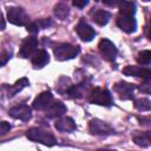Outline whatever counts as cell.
Here are the masks:
<instances>
[{
	"label": "cell",
	"mask_w": 151,
	"mask_h": 151,
	"mask_svg": "<svg viewBox=\"0 0 151 151\" xmlns=\"http://www.w3.org/2000/svg\"><path fill=\"white\" fill-rule=\"evenodd\" d=\"M134 13H136V5L132 1H124L119 6V15L117 18V26L126 32V33H132L136 31L137 22L134 19Z\"/></svg>",
	"instance_id": "1"
},
{
	"label": "cell",
	"mask_w": 151,
	"mask_h": 151,
	"mask_svg": "<svg viewBox=\"0 0 151 151\" xmlns=\"http://www.w3.org/2000/svg\"><path fill=\"white\" fill-rule=\"evenodd\" d=\"M26 137L32 142L40 143V144H44V145H47V146H53V145L57 144V139L51 132L45 131V130L39 129V127L28 129L26 131Z\"/></svg>",
	"instance_id": "2"
},
{
	"label": "cell",
	"mask_w": 151,
	"mask_h": 151,
	"mask_svg": "<svg viewBox=\"0 0 151 151\" xmlns=\"http://www.w3.org/2000/svg\"><path fill=\"white\" fill-rule=\"evenodd\" d=\"M80 52L79 46H74L71 44H60L54 47V57L57 60L64 61L76 58Z\"/></svg>",
	"instance_id": "3"
},
{
	"label": "cell",
	"mask_w": 151,
	"mask_h": 151,
	"mask_svg": "<svg viewBox=\"0 0 151 151\" xmlns=\"http://www.w3.org/2000/svg\"><path fill=\"white\" fill-rule=\"evenodd\" d=\"M88 100L92 104L96 105H101V106H111L113 104L112 96L106 88L101 87H96L90 92Z\"/></svg>",
	"instance_id": "4"
},
{
	"label": "cell",
	"mask_w": 151,
	"mask_h": 151,
	"mask_svg": "<svg viewBox=\"0 0 151 151\" xmlns=\"http://www.w3.org/2000/svg\"><path fill=\"white\" fill-rule=\"evenodd\" d=\"M88 130L92 134H97V136H110L116 133L114 129L110 124L100 119H92L88 124Z\"/></svg>",
	"instance_id": "5"
},
{
	"label": "cell",
	"mask_w": 151,
	"mask_h": 151,
	"mask_svg": "<svg viewBox=\"0 0 151 151\" xmlns=\"http://www.w3.org/2000/svg\"><path fill=\"white\" fill-rule=\"evenodd\" d=\"M8 21L17 26H25L28 24L29 18L21 7H11L7 12Z\"/></svg>",
	"instance_id": "6"
},
{
	"label": "cell",
	"mask_w": 151,
	"mask_h": 151,
	"mask_svg": "<svg viewBox=\"0 0 151 151\" xmlns=\"http://www.w3.org/2000/svg\"><path fill=\"white\" fill-rule=\"evenodd\" d=\"M98 47H99V51H100L104 59H106L109 61H113L116 59L118 50H117V47L114 46L113 42H111L107 39H103V40L99 41Z\"/></svg>",
	"instance_id": "7"
},
{
	"label": "cell",
	"mask_w": 151,
	"mask_h": 151,
	"mask_svg": "<svg viewBox=\"0 0 151 151\" xmlns=\"http://www.w3.org/2000/svg\"><path fill=\"white\" fill-rule=\"evenodd\" d=\"M8 114L14 119H19V120H22V122H28L32 117V110L27 105L21 104V105H17V106L9 109Z\"/></svg>",
	"instance_id": "8"
},
{
	"label": "cell",
	"mask_w": 151,
	"mask_h": 151,
	"mask_svg": "<svg viewBox=\"0 0 151 151\" xmlns=\"http://www.w3.org/2000/svg\"><path fill=\"white\" fill-rule=\"evenodd\" d=\"M38 39L35 37H29V38H26L22 44H21V47H20V51H19V55L21 58H28V57H32L35 51H37V47H38Z\"/></svg>",
	"instance_id": "9"
},
{
	"label": "cell",
	"mask_w": 151,
	"mask_h": 151,
	"mask_svg": "<svg viewBox=\"0 0 151 151\" xmlns=\"http://www.w3.org/2000/svg\"><path fill=\"white\" fill-rule=\"evenodd\" d=\"M113 90L119 94L120 99L127 100V99L133 98V92L136 90V86L133 84H130V83H126V81H119V83L114 84Z\"/></svg>",
	"instance_id": "10"
},
{
	"label": "cell",
	"mask_w": 151,
	"mask_h": 151,
	"mask_svg": "<svg viewBox=\"0 0 151 151\" xmlns=\"http://www.w3.org/2000/svg\"><path fill=\"white\" fill-rule=\"evenodd\" d=\"M123 73L125 76L130 77H139L144 80L151 81V68L147 67H140V66H126L123 70Z\"/></svg>",
	"instance_id": "11"
},
{
	"label": "cell",
	"mask_w": 151,
	"mask_h": 151,
	"mask_svg": "<svg viewBox=\"0 0 151 151\" xmlns=\"http://www.w3.org/2000/svg\"><path fill=\"white\" fill-rule=\"evenodd\" d=\"M76 31H77V34L79 35V38L83 41H91L96 37V31L83 19L76 26Z\"/></svg>",
	"instance_id": "12"
},
{
	"label": "cell",
	"mask_w": 151,
	"mask_h": 151,
	"mask_svg": "<svg viewBox=\"0 0 151 151\" xmlns=\"http://www.w3.org/2000/svg\"><path fill=\"white\" fill-rule=\"evenodd\" d=\"M52 103H53V94L50 91H45V92H41L40 94H38L37 98L33 100V109H35L38 111H44Z\"/></svg>",
	"instance_id": "13"
},
{
	"label": "cell",
	"mask_w": 151,
	"mask_h": 151,
	"mask_svg": "<svg viewBox=\"0 0 151 151\" xmlns=\"http://www.w3.org/2000/svg\"><path fill=\"white\" fill-rule=\"evenodd\" d=\"M132 140L142 147H147L151 145V131H133L132 134Z\"/></svg>",
	"instance_id": "14"
},
{
	"label": "cell",
	"mask_w": 151,
	"mask_h": 151,
	"mask_svg": "<svg viewBox=\"0 0 151 151\" xmlns=\"http://www.w3.org/2000/svg\"><path fill=\"white\" fill-rule=\"evenodd\" d=\"M54 126L60 132H73L77 129L74 120L70 117H63L57 119L54 123Z\"/></svg>",
	"instance_id": "15"
},
{
	"label": "cell",
	"mask_w": 151,
	"mask_h": 151,
	"mask_svg": "<svg viewBox=\"0 0 151 151\" xmlns=\"http://www.w3.org/2000/svg\"><path fill=\"white\" fill-rule=\"evenodd\" d=\"M45 111H46V117H48V118H59L66 112V106L61 101H54Z\"/></svg>",
	"instance_id": "16"
},
{
	"label": "cell",
	"mask_w": 151,
	"mask_h": 151,
	"mask_svg": "<svg viewBox=\"0 0 151 151\" xmlns=\"http://www.w3.org/2000/svg\"><path fill=\"white\" fill-rule=\"evenodd\" d=\"M88 81H86V80H83L81 83H79V84H77V85H72L71 86V88L68 90V96L71 97V98H74V99H79V98H81L83 96H84V93H85V91L88 88Z\"/></svg>",
	"instance_id": "17"
},
{
	"label": "cell",
	"mask_w": 151,
	"mask_h": 151,
	"mask_svg": "<svg viewBox=\"0 0 151 151\" xmlns=\"http://www.w3.org/2000/svg\"><path fill=\"white\" fill-rule=\"evenodd\" d=\"M48 61H50V55L45 50L38 51L32 59V64L34 68H42L45 65L48 64Z\"/></svg>",
	"instance_id": "18"
},
{
	"label": "cell",
	"mask_w": 151,
	"mask_h": 151,
	"mask_svg": "<svg viewBox=\"0 0 151 151\" xmlns=\"http://www.w3.org/2000/svg\"><path fill=\"white\" fill-rule=\"evenodd\" d=\"M27 85H29V81H28L26 78H21V79H19V80L15 81L13 85L6 87V88H7V97H8V98L14 97L18 92H20V91H21L24 87H26Z\"/></svg>",
	"instance_id": "19"
},
{
	"label": "cell",
	"mask_w": 151,
	"mask_h": 151,
	"mask_svg": "<svg viewBox=\"0 0 151 151\" xmlns=\"http://www.w3.org/2000/svg\"><path fill=\"white\" fill-rule=\"evenodd\" d=\"M52 25V21L50 18L47 19H41V20H37V21H33L31 24L27 25V31L31 32V33H37L39 32L40 29L42 28H47Z\"/></svg>",
	"instance_id": "20"
},
{
	"label": "cell",
	"mask_w": 151,
	"mask_h": 151,
	"mask_svg": "<svg viewBox=\"0 0 151 151\" xmlns=\"http://www.w3.org/2000/svg\"><path fill=\"white\" fill-rule=\"evenodd\" d=\"M111 19V14L107 11L104 9H97L93 14H92V20L98 24L99 26H104L109 22V20Z\"/></svg>",
	"instance_id": "21"
},
{
	"label": "cell",
	"mask_w": 151,
	"mask_h": 151,
	"mask_svg": "<svg viewBox=\"0 0 151 151\" xmlns=\"http://www.w3.org/2000/svg\"><path fill=\"white\" fill-rule=\"evenodd\" d=\"M53 13H54V15H55L58 19L65 20V19H67V17L70 15V8H68L67 5H65V4H58V5L54 6Z\"/></svg>",
	"instance_id": "22"
},
{
	"label": "cell",
	"mask_w": 151,
	"mask_h": 151,
	"mask_svg": "<svg viewBox=\"0 0 151 151\" xmlns=\"http://www.w3.org/2000/svg\"><path fill=\"white\" fill-rule=\"evenodd\" d=\"M71 80L70 78H66V77H61L59 80H58V84H57V91L61 94H65V93H68V90L71 88Z\"/></svg>",
	"instance_id": "23"
},
{
	"label": "cell",
	"mask_w": 151,
	"mask_h": 151,
	"mask_svg": "<svg viewBox=\"0 0 151 151\" xmlns=\"http://www.w3.org/2000/svg\"><path fill=\"white\" fill-rule=\"evenodd\" d=\"M134 107L140 112L150 111L151 110V100H149L147 98H138L134 100Z\"/></svg>",
	"instance_id": "24"
},
{
	"label": "cell",
	"mask_w": 151,
	"mask_h": 151,
	"mask_svg": "<svg viewBox=\"0 0 151 151\" xmlns=\"http://www.w3.org/2000/svg\"><path fill=\"white\" fill-rule=\"evenodd\" d=\"M137 61L140 65H150L151 64V51H142L137 55Z\"/></svg>",
	"instance_id": "25"
},
{
	"label": "cell",
	"mask_w": 151,
	"mask_h": 151,
	"mask_svg": "<svg viewBox=\"0 0 151 151\" xmlns=\"http://www.w3.org/2000/svg\"><path fill=\"white\" fill-rule=\"evenodd\" d=\"M9 130H11V125L7 122H1L0 123V134L1 136H4L7 132H9Z\"/></svg>",
	"instance_id": "26"
},
{
	"label": "cell",
	"mask_w": 151,
	"mask_h": 151,
	"mask_svg": "<svg viewBox=\"0 0 151 151\" xmlns=\"http://www.w3.org/2000/svg\"><path fill=\"white\" fill-rule=\"evenodd\" d=\"M125 0H103V2L106 5V6H110V7H116V6H120Z\"/></svg>",
	"instance_id": "27"
},
{
	"label": "cell",
	"mask_w": 151,
	"mask_h": 151,
	"mask_svg": "<svg viewBox=\"0 0 151 151\" xmlns=\"http://www.w3.org/2000/svg\"><path fill=\"white\" fill-rule=\"evenodd\" d=\"M72 4L77 8H84L88 4V0H72Z\"/></svg>",
	"instance_id": "28"
},
{
	"label": "cell",
	"mask_w": 151,
	"mask_h": 151,
	"mask_svg": "<svg viewBox=\"0 0 151 151\" xmlns=\"http://www.w3.org/2000/svg\"><path fill=\"white\" fill-rule=\"evenodd\" d=\"M139 90L143 93L151 94V83H144V84H142V86L139 87Z\"/></svg>",
	"instance_id": "29"
},
{
	"label": "cell",
	"mask_w": 151,
	"mask_h": 151,
	"mask_svg": "<svg viewBox=\"0 0 151 151\" xmlns=\"http://www.w3.org/2000/svg\"><path fill=\"white\" fill-rule=\"evenodd\" d=\"M11 55H12V52H8V51H4L2 52V54H1V66H5V64L11 58Z\"/></svg>",
	"instance_id": "30"
},
{
	"label": "cell",
	"mask_w": 151,
	"mask_h": 151,
	"mask_svg": "<svg viewBox=\"0 0 151 151\" xmlns=\"http://www.w3.org/2000/svg\"><path fill=\"white\" fill-rule=\"evenodd\" d=\"M139 122H140V124H151V117H143V118H139Z\"/></svg>",
	"instance_id": "31"
},
{
	"label": "cell",
	"mask_w": 151,
	"mask_h": 151,
	"mask_svg": "<svg viewBox=\"0 0 151 151\" xmlns=\"http://www.w3.org/2000/svg\"><path fill=\"white\" fill-rule=\"evenodd\" d=\"M146 35H147V38L151 40V18H150V21H149V26H147V28H146Z\"/></svg>",
	"instance_id": "32"
},
{
	"label": "cell",
	"mask_w": 151,
	"mask_h": 151,
	"mask_svg": "<svg viewBox=\"0 0 151 151\" xmlns=\"http://www.w3.org/2000/svg\"><path fill=\"white\" fill-rule=\"evenodd\" d=\"M96 1H99V0H96Z\"/></svg>",
	"instance_id": "33"
}]
</instances>
